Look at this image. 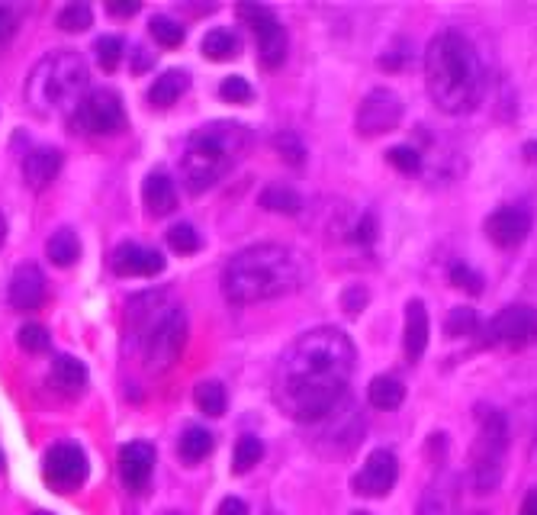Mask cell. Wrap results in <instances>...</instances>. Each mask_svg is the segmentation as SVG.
Wrapping results in <instances>:
<instances>
[{"label": "cell", "mask_w": 537, "mask_h": 515, "mask_svg": "<svg viewBox=\"0 0 537 515\" xmlns=\"http://www.w3.org/2000/svg\"><path fill=\"white\" fill-rule=\"evenodd\" d=\"M357 364L354 342L332 326L300 335L274 371V403L293 422L319 425L341 406Z\"/></svg>", "instance_id": "cell-1"}, {"label": "cell", "mask_w": 537, "mask_h": 515, "mask_svg": "<svg viewBox=\"0 0 537 515\" xmlns=\"http://www.w3.org/2000/svg\"><path fill=\"white\" fill-rule=\"evenodd\" d=\"M425 84L435 107L447 116H464L480 107L486 94V68L464 33L444 29L428 42Z\"/></svg>", "instance_id": "cell-2"}, {"label": "cell", "mask_w": 537, "mask_h": 515, "mask_svg": "<svg viewBox=\"0 0 537 515\" xmlns=\"http://www.w3.org/2000/svg\"><path fill=\"white\" fill-rule=\"evenodd\" d=\"M300 284H303L300 255L277 242L251 245L222 268V297L235 306L280 300L287 293L300 290Z\"/></svg>", "instance_id": "cell-3"}, {"label": "cell", "mask_w": 537, "mask_h": 515, "mask_svg": "<svg viewBox=\"0 0 537 515\" xmlns=\"http://www.w3.org/2000/svg\"><path fill=\"white\" fill-rule=\"evenodd\" d=\"M248 149V129L232 120H213L193 129L184 142L181 178L190 194L216 187Z\"/></svg>", "instance_id": "cell-4"}, {"label": "cell", "mask_w": 537, "mask_h": 515, "mask_svg": "<svg viewBox=\"0 0 537 515\" xmlns=\"http://www.w3.org/2000/svg\"><path fill=\"white\" fill-rule=\"evenodd\" d=\"M87 62L71 49L49 52L39 58L36 68L26 78V103L39 120H62L81 107V94L87 91Z\"/></svg>", "instance_id": "cell-5"}, {"label": "cell", "mask_w": 537, "mask_h": 515, "mask_svg": "<svg viewBox=\"0 0 537 515\" xmlns=\"http://www.w3.org/2000/svg\"><path fill=\"white\" fill-rule=\"evenodd\" d=\"M145 303L148 309H142L139 300H132V322H136L139 332V348L152 371H164L184 351L187 316L184 306L164 303V297H155V293H145Z\"/></svg>", "instance_id": "cell-6"}, {"label": "cell", "mask_w": 537, "mask_h": 515, "mask_svg": "<svg viewBox=\"0 0 537 515\" xmlns=\"http://www.w3.org/2000/svg\"><path fill=\"white\" fill-rule=\"evenodd\" d=\"M505 451H509V422L499 409H486L470 451V480L476 493H492L499 487Z\"/></svg>", "instance_id": "cell-7"}, {"label": "cell", "mask_w": 537, "mask_h": 515, "mask_svg": "<svg viewBox=\"0 0 537 515\" xmlns=\"http://www.w3.org/2000/svg\"><path fill=\"white\" fill-rule=\"evenodd\" d=\"M74 123L84 132H91V136H116V132L126 129L123 100H119V94L110 91V87H97V91L87 94L81 100V107L74 110Z\"/></svg>", "instance_id": "cell-8"}, {"label": "cell", "mask_w": 537, "mask_h": 515, "mask_svg": "<svg viewBox=\"0 0 537 515\" xmlns=\"http://www.w3.org/2000/svg\"><path fill=\"white\" fill-rule=\"evenodd\" d=\"M238 17H242L251 33L258 36V55L264 68H280L283 58H287V29L277 20V13L264 4H242L238 7Z\"/></svg>", "instance_id": "cell-9"}, {"label": "cell", "mask_w": 537, "mask_h": 515, "mask_svg": "<svg viewBox=\"0 0 537 515\" xmlns=\"http://www.w3.org/2000/svg\"><path fill=\"white\" fill-rule=\"evenodd\" d=\"M486 345H502V348H528L537 342V309L534 306H505L499 316L486 322Z\"/></svg>", "instance_id": "cell-10"}, {"label": "cell", "mask_w": 537, "mask_h": 515, "mask_svg": "<svg viewBox=\"0 0 537 515\" xmlns=\"http://www.w3.org/2000/svg\"><path fill=\"white\" fill-rule=\"evenodd\" d=\"M402 120V100L390 87H374L364 100L361 110H357V132L367 139L383 136V132H393Z\"/></svg>", "instance_id": "cell-11"}, {"label": "cell", "mask_w": 537, "mask_h": 515, "mask_svg": "<svg viewBox=\"0 0 537 515\" xmlns=\"http://www.w3.org/2000/svg\"><path fill=\"white\" fill-rule=\"evenodd\" d=\"M87 454L78 445H55L46 454V480L49 487H55L58 493H71L78 490L81 483L87 480Z\"/></svg>", "instance_id": "cell-12"}, {"label": "cell", "mask_w": 537, "mask_h": 515, "mask_svg": "<svg viewBox=\"0 0 537 515\" xmlns=\"http://www.w3.org/2000/svg\"><path fill=\"white\" fill-rule=\"evenodd\" d=\"M399 480V461L390 448H377L367 454L361 474L354 477V493L361 496H386Z\"/></svg>", "instance_id": "cell-13"}, {"label": "cell", "mask_w": 537, "mask_h": 515, "mask_svg": "<svg viewBox=\"0 0 537 515\" xmlns=\"http://www.w3.org/2000/svg\"><path fill=\"white\" fill-rule=\"evenodd\" d=\"M531 223H534L531 210H525V206H518V203H509L486 216V235H489V242L499 248H518L528 239Z\"/></svg>", "instance_id": "cell-14"}, {"label": "cell", "mask_w": 537, "mask_h": 515, "mask_svg": "<svg viewBox=\"0 0 537 515\" xmlns=\"http://www.w3.org/2000/svg\"><path fill=\"white\" fill-rule=\"evenodd\" d=\"M155 474V448L148 441H129L119 451V477L132 490L142 493L148 487V480Z\"/></svg>", "instance_id": "cell-15"}, {"label": "cell", "mask_w": 537, "mask_h": 515, "mask_svg": "<svg viewBox=\"0 0 537 515\" xmlns=\"http://www.w3.org/2000/svg\"><path fill=\"white\" fill-rule=\"evenodd\" d=\"M113 271L119 277H155L164 271V258H161V252H155V248L123 242L113 252Z\"/></svg>", "instance_id": "cell-16"}, {"label": "cell", "mask_w": 537, "mask_h": 515, "mask_svg": "<svg viewBox=\"0 0 537 515\" xmlns=\"http://www.w3.org/2000/svg\"><path fill=\"white\" fill-rule=\"evenodd\" d=\"M46 300V274L36 264H20L10 277V306L20 313H33Z\"/></svg>", "instance_id": "cell-17"}, {"label": "cell", "mask_w": 537, "mask_h": 515, "mask_svg": "<svg viewBox=\"0 0 537 515\" xmlns=\"http://www.w3.org/2000/svg\"><path fill=\"white\" fill-rule=\"evenodd\" d=\"M65 165V155L52 149V145H39V149H33L26 158H23V181L29 190H46L55 178L58 171H62Z\"/></svg>", "instance_id": "cell-18"}, {"label": "cell", "mask_w": 537, "mask_h": 515, "mask_svg": "<svg viewBox=\"0 0 537 515\" xmlns=\"http://www.w3.org/2000/svg\"><path fill=\"white\" fill-rule=\"evenodd\" d=\"M142 200H145V210L152 213L155 219L161 216H171L177 210V187L168 178V171H148V178L142 184Z\"/></svg>", "instance_id": "cell-19"}, {"label": "cell", "mask_w": 537, "mask_h": 515, "mask_svg": "<svg viewBox=\"0 0 537 515\" xmlns=\"http://www.w3.org/2000/svg\"><path fill=\"white\" fill-rule=\"evenodd\" d=\"M428 335H431V322H428V309L422 300H409L406 306V332H402V351H406L409 361H419L428 348Z\"/></svg>", "instance_id": "cell-20"}, {"label": "cell", "mask_w": 537, "mask_h": 515, "mask_svg": "<svg viewBox=\"0 0 537 515\" xmlns=\"http://www.w3.org/2000/svg\"><path fill=\"white\" fill-rule=\"evenodd\" d=\"M49 380L55 384V390H62L65 396H78L87 387V367L78 358H68V355H58L52 361V374Z\"/></svg>", "instance_id": "cell-21"}, {"label": "cell", "mask_w": 537, "mask_h": 515, "mask_svg": "<svg viewBox=\"0 0 537 515\" xmlns=\"http://www.w3.org/2000/svg\"><path fill=\"white\" fill-rule=\"evenodd\" d=\"M454 496H457V477L441 474L425 490L422 503H419V515H451L454 512Z\"/></svg>", "instance_id": "cell-22"}, {"label": "cell", "mask_w": 537, "mask_h": 515, "mask_svg": "<svg viewBox=\"0 0 537 515\" xmlns=\"http://www.w3.org/2000/svg\"><path fill=\"white\" fill-rule=\"evenodd\" d=\"M187 87H190V75H187V71L171 68V71H164L161 78H155L152 87H148V100H152L155 107H171V103L181 97Z\"/></svg>", "instance_id": "cell-23"}, {"label": "cell", "mask_w": 537, "mask_h": 515, "mask_svg": "<svg viewBox=\"0 0 537 515\" xmlns=\"http://www.w3.org/2000/svg\"><path fill=\"white\" fill-rule=\"evenodd\" d=\"M46 255L55 268H71V264L81 258V242H78V235H74V229L52 232V239L46 242Z\"/></svg>", "instance_id": "cell-24"}, {"label": "cell", "mask_w": 537, "mask_h": 515, "mask_svg": "<svg viewBox=\"0 0 537 515\" xmlns=\"http://www.w3.org/2000/svg\"><path fill=\"white\" fill-rule=\"evenodd\" d=\"M213 432L200 429V425H190V429L181 435V445H177V454H181V461L187 464H200L213 454Z\"/></svg>", "instance_id": "cell-25"}, {"label": "cell", "mask_w": 537, "mask_h": 515, "mask_svg": "<svg viewBox=\"0 0 537 515\" xmlns=\"http://www.w3.org/2000/svg\"><path fill=\"white\" fill-rule=\"evenodd\" d=\"M203 55L210 58V62H229L238 52H242V42L232 33V29H210V33L203 36L200 42Z\"/></svg>", "instance_id": "cell-26"}, {"label": "cell", "mask_w": 537, "mask_h": 515, "mask_svg": "<svg viewBox=\"0 0 537 515\" xmlns=\"http://www.w3.org/2000/svg\"><path fill=\"white\" fill-rule=\"evenodd\" d=\"M367 400L374 409H399L402 400H406V387L399 384L396 377H374L367 387Z\"/></svg>", "instance_id": "cell-27"}, {"label": "cell", "mask_w": 537, "mask_h": 515, "mask_svg": "<svg viewBox=\"0 0 537 515\" xmlns=\"http://www.w3.org/2000/svg\"><path fill=\"white\" fill-rule=\"evenodd\" d=\"M258 203L264 206V210H271V213H287V216L300 213V206H303L300 194H296V190H290V187H283V184L264 187V190H261V197H258Z\"/></svg>", "instance_id": "cell-28"}, {"label": "cell", "mask_w": 537, "mask_h": 515, "mask_svg": "<svg viewBox=\"0 0 537 515\" xmlns=\"http://www.w3.org/2000/svg\"><path fill=\"white\" fill-rule=\"evenodd\" d=\"M193 403H197L200 412L216 419L226 412V387H222L219 380H203V384H197V390H193Z\"/></svg>", "instance_id": "cell-29"}, {"label": "cell", "mask_w": 537, "mask_h": 515, "mask_svg": "<svg viewBox=\"0 0 537 515\" xmlns=\"http://www.w3.org/2000/svg\"><path fill=\"white\" fill-rule=\"evenodd\" d=\"M264 458V445L255 435H242L235 441V458H232V470L235 474H248L251 467Z\"/></svg>", "instance_id": "cell-30"}, {"label": "cell", "mask_w": 537, "mask_h": 515, "mask_svg": "<svg viewBox=\"0 0 537 515\" xmlns=\"http://www.w3.org/2000/svg\"><path fill=\"white\" fill-rule=\"evenodd\" d=\"M148 33L155 36V42L158 46H164V49H177L184 42V26L177 23V20H171V17H155L152 23H148Z\"/></svg>", "instance_id": "cell-31"}, {"label": "cell", "mask_w": 537, "mask_h": 515, "mask_svg": "<svg viewBox=\"0 0 537 515\" xmlns=\"http://www.w3.org/2000/svg\"><path fill=\"white\" fill-rule=\"evenodd\" d=\"M476 329H480V316H476L470 306H457V309H451V316H447V322H444V332L451 335V338L473 335Z\"/></svg>", "instance_id": "cell-32"}, {"label": "cell", "mask_w": 537, "mask_h": 515, "mask_svg": "<svg viewBox=\"0 0 537 515\" xmlns=\"http://www.w3.org/2000/svg\"><path fill=\"white\" fill-rule=\"evenodd\" d=\"M168 245L174 248L177 255H193V252H200L203 239L190 223H177V226L168 229Z\"/></svg>", "instance_id": "cell-33"}, {"label": "cell", "mask_w": 537, "mask_h": 515, "mask_svg": "<svg viewBox=\"0 0 537 515\" xmlns=\"http://www.w3.org/2000/svg\"><path fill=\"white\" fill-rule=\"evenodd\" d=\"M91 23H94V13L87 4H68L58 13V29H65V33H84Z\"/></svg>", "instance_id": "cell-34"}, {"label": "cell", "mask_w": 537, "mask_h": 515, "mask_svg": "<svg viewBox=\"0 0 537 515\" xmlns=\"http://www.w3.org/2000/svg\"><path fill=\"white\" fill-rule=\"evenodd\" d=\"M94 52H97V62L103 71H116L119 62H123V39L119 36H100L94 42Z\"/></svg>", "instance_id": "cell-35"}, {"label": "cell", "mask_w": 537, "mask_h": 515, "mask_svg": "<svg viewBox=\"0 0 537 515\" xmlns=\"http://www.w3.org/2000/svg\"><path fill=\"white\" fill-rule=\"evenodd\" d=\"M386 161L402 171V174H419L422 171V155L419 149H412V145H393L390 152H386Z\"/></svg>", "instance_id": "cell-36"}, {"label": "cell", "mask_w": 537, "mask_h": 515, "mask_svg": "<svg viewBox=\"0 0 537 515\" xmlns=\"http://www.w3.org/2000/svg\"><path fill=\"white\" fill-rule=\"evenodd\" d=\"M17 342H20V348L23 351H29V355H42V351H49V345H52V335L39 326V322H29V326H23L20 329V335H17Z\"/></svg>", "instance_id": "cell-37"}, {"label": "cell", "mask_w": 537, "mask_h": 515, "mask_svg": "<svg viewBox=\"0 0 537 515\" xmlns=\"http://www.w3.org/2000/svg\"><path fill=\"white\" fill-rule=\"evenodd\" d=\"M219 97L226 103H251V97H255V87H251L245 78L232 75V78H226L219 84Z\"/></svg>", "instance_id": "cell-38"}, {"label": "cell", "mask_w": 537, "mask_h": 515, "mask_svg": "<svg viewBox=\"0 0 537 515\" xmlns=\"http://www.w3.org/2000/svg\"><path fill=\"white\" fill-rule=\"evenodd\" d=\"M451 284L460 290H470V293H483V277L476 274L470 264H454L451 268Z\"/></svg>", "instance_id": "cell-39"}, {"label": "cell", "mask_w": 537, "mask_h": 515, "mask_svg": "<svg viewBox=\"0 0 537 515\" xmlns=\"http://www.w3.org/2000/svg\"><path fill=\"white\" fill-rule=\"evenodd\" d=\"M274 145H277V152L290 161V165H303L306 149H303V142L293 136V132H280V136L274 139Z\"/></svg>", "instance_id": "cell-40"}, {"label": "cell", "mask_w": 537, "mask_h": 515, "mask_svg": "<svg viewBox=\"0 0 537 515\" xmlns=\"http://www.w3.org/2000/svg\"><path fill=\"white\" fill-rule=\"evenodd\" d=\"M364 303H367V290H364V287H351V290L345 293V309H348L351 316L361 313Z\"/></svg>", "instance_id": "cell-41"}, {"label": "cell", "mask_w": 537, "mask_h": 515, "mask_svg": "<svg viewBox=\"0 0 537 515\" xmlns=\"http://www.w3.org/2000/svg\"><path fill=\"white\" fill-rule=\"evenodd\" d=\"M216 515H248V506H245V499H238V496H226L219 503Z\"/></svg>", "instance_id": "cell-42"}, {"label": "cell", "mask_w": 537, "mask_h": 515, "mask_svg": "<svg viewBox=\"0 0 537 515\" xmlns=\"http://www.w3.org/2000/svg\"><path fill=\"white\" fill-rule=\"evenodd\" d=\"M107 10L113 13V17H136L139 4L136 0H113V4H107Z\"/></svg>", "instance_id": "cell-43"}, {"label": "cell", "mask_w": 537, "mask_h": 515, "mask_svg": "<svg viewBox=\"0 0 537 515\" xmlns=\"http://www.w3.org/2000/svg\"><path fill=\"white\" fill-rule=\"evenodd\" d=\"M13 29H17V20H13V13L7 7H0V42L13 36Z\"/></svg>", "instance_id": "cell-44"}, {"label": "cell", "mask_w": 537, "mask_h": 515, "mask_svg": "<svg viewBox=\"0 0 537 515\" xmlns=\"http://www.w3.org/2000/svg\"><path fill=\"white\" fill-rule=\"evenodd\" d=\"M518 515H537V487L525 496V503H521V512Z\"/></svg>", "instance_id": "cell-45"}, {"label": "cell", "mask_w": 537, "mask_h": 515, "mask_svg": "<svg viewBox=\"0 0 537 515\" xmlns=\"http://www.w3.org/2000/svg\"><path fill=\"white\" fill-rule=\"evenodd\" d=\"M525 158L531 161V165H537V142H528V145H525Z\"/></svg>", "instance_id": "cell-46"}, {"label": "cell", "mask_w": 537, "mask_h": 515, "mask_svg": "<svg viewBox=\"0 0 537 515\" xmlns=\"http://www.w3.org/2000/svg\"><path fill=\"white\" fill-rule=\"evenodd\" d=\"M7 242V219H4V213H0V245Z\"/></svg>", "instance_id": "cell-47"}, {"label": "cell", "mask_w": 537, "mask_h": 515, "mask_svg": "<svg viewBox=\"0 0 537 515\" xmlns=\"http://www.w3.org/2000/svg\"><path fill=\"white\" fill-rule=\"evenodd\" d=\"M0 467H4V454H0Z\"/></svg>", "instance_id": "cell-48"}, {"label": "cell", "mask_w": 537, "mask_h": 515, "mask_svg": "<svg viewBox=\"0 0 537 515\" xmlns=\"http://www.w3.org/2000/svg\"><path fill=\"white\" fill-rule=\"evenodd\" d=\"M164 515H181V512H164Z\"/></svg>", "instance_id": "cell-49"}, {"label": "cell", "mask_w": 537, "mask_h": 515, "mask_svg": "<svg viewBox=\"0 0 537 515\" xmlns=\"http://www.w3.org/2000/svg\"><path fill=\"white\" fill-rule=\"evenodd\" d=\"M36 515H52V512H36Z\"/></svg>", "instance_id": "cell-50"}, {"label": "cell", "mask_w": 537, "mask_h": 515, "mask_svg": "<svg viewBox=\"0 0 537 515\" xmlns=\"http://www.w3.org/2000/svg\"><path fill=\"white\" fill-rule=\"evenodd\" d=\"M354 515H367V512H354Z\"/></svg>", "instance_id": "cell-51"}, {"label": "cell", "mask_w": 537, "mask_h": 515, "mask_svg": "<svg viewBox=\"0 0 537 515\" xmlns=\"http://www.w3.org/2000/svg\"><path fill=\"white\" fill-rule=\"evenodd\" d=\"M473 515H486V512H473Z\"/></svg>", "instance_id": "cell-52"}]
</instances>
